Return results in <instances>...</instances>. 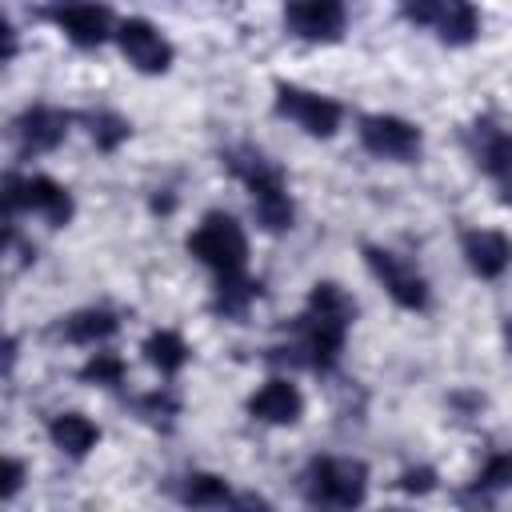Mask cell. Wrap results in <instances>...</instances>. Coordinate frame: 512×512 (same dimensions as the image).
<instances>
[{"label":"cell","mask_w":512,"mask_h":512,"mask_svg":"<svg viewBox=\"0 0 512 512\" xmlns=\"http://www.w3.org/2000/svg\"><path fill=\"white\" fill-rule=\"evenodd\" d=\"M188 248H192V256H196L200 264H208V268L220 272V276H240V268H244V260H248V240H244L240 224H236L232 216H224V212H212V216L192 232Z\"/></svg>","instance_id":"cell-1"},{"label":"cell","mask_w":512,"mask_h":512,"mask_svg":"<svg viewBox=\"0 0 512 512\" xmlns=\"http://www.w3.org/2000/svg\"><path fill=\"white\" fill-rule=\"evenodd\" d=\"M232 168L248 180L260 224H264V228H272V232L288 228V224H292V200H288V192H284L280 172H276L260 152H244V160H232Z\"/></svg>","instance_id":"cell-2"},{"label":"cell","mask_w":512,"mask_h":512,"mask_svg":"<svg viewBox=\"0 0 512 512\" xmlns=\"http://www.w3.org/2000/svg\"><path fill=\"white\" fill-rule=\"evenodd\" d=\"M364 488H368V472L360 460H316L308 468V496L316 504L352 508L364 500Z\"/></svg>","instance_id":"cell-3"},{"label":"cell","mask_w":512,"mask_h":512,"mask_svg":"<svg viewBox=\"0 0 512 512\" xmlns=\"http://www.w3.org/2000/svg\"><path fill=\"white\" fill-rule=\"evenodd\" d=\"M8 208H12V212H16V208H32V212H40L48 224H68V216H72V196H68L56 180H48V176H28V180L8 176Z\"/></svg>","instance_id":"cell-4"},{"label":"cell","mask_w":512,"mask_h":512,"mask_svg":"<svg viewBox=\"0 0 512 512\" xmlns=\"http://www.w3.org/2000/svg\"><path fill=\"white\" fill-rule=\"evenodd\" d=\"M364 256H368V268L376 272V280L388 288V296L400 308H424L428 304V288L412 264H404L400 256H392L384 248H364Z\"/></svg>","instance_id":"cell-5"},{"label":"cell","mask_w":512,"mask_h":512,"mask_svg":"<svg viewBox=\"0 0 512 512\" xmlns=\"http://www.w3.org/2000/svg\"><path fill=\"white\" fill-rule=\"evenodd\" d=\"M360 140L368 152L384 160H412L420 152V132L400 116H368L360 120Z\"/></svg>","instance_id":"cell-6"},{"label":"cell","mask_w":512,"mask_h":512,"mask_svg":"<svg viewBox=\"0 0 512 512\" xmlns=\"http://www.w3.org/2000/svg\"><path fill=\"white\" fill-rule=\"evenodd\" d=\"M276 108L284 116H292L304 132L312 136H332L336 124H340V108L316 92H304V88H292V84H280V96H276Z\"/></svg>","instance_id":"cell-7"},{"label":"cell","mask_w":512,"mask_h":512,"mask_svg":"<svg viewBox=\"0 0 512 512\" xmlns=\"http://www.w3.org/2000/svg\"><path fill=\"white\" fill-rule=\"evenodd\" d=\"M284 20L304 40H336L344 28V8L340 0H288Z\"/></svg>","instance_id":"cell-8"},{"label":"cell","mask_w":512,"mask_h":512,"mask_svg":"<svg viewBox=\"0 0 512 512\" xmlns=\"http://www.w3.org/2000/svg\"><path fill=\"white\" fill-rule=\"evenodd\" d=\"M120 52H124L128 64H136L140 72H164V68L172 64L168 40H164L148 20H124V24H120Z\"/></svg>","instance_id":"cell-9"},{"label":"cell","mask_w":512,"mask_h":512,"mask_svg":"<svg viewBox=\"0 0 512 512\" xmlns=\"http://www.w3.org/2000/svg\"><path fill=\"white\" fill-rule=\"evenodd\" d=\"M348 324H352V320H340V316L320 312V308H312V312L304 316L300 332H304V352H308V364H312V368H332V364H336V356H340V348H344Z\"/></svg>","instance_id":"cell-10"},{"label":"cell","mask_w":512,"mask_h":512,"mask_svg":"<svg viewBox=\"0 0 512 512\" xmlns=\"http://www.w3.org/2000/svg\"><path fill=\"white\" fill-rule=\"evenodd\" d=\"M248 408H252L256 420H268V424H292V420L300 416L304 400H300L296 384H288V380H268V384L252 396Z\"/></svg>","instance_id":"cell-11"},{"label":"cell","mask_w":512,"mask_h":512,"mask_svg":"<svg viewBox=\"0 0 512 512\" xmlns=\"http://www.w3.org/2000/svg\"><path fill=\"white\" fill-rule=\"evenodd\" d=\"M464 256L472 264V272L480 276H500L512 260V244L500 232H468L464 236Z\"/></svg>","instance_id":"cell-12"},{"label":"cell","mask_w":512,"mask_h":512,"mask_svg":"<svg viewBox=\"0 0 512 512\" xmlns=\"http://www.w3.org/2000/svg\"><path fill=\"white\" fill-rule=\"evenodd\" d=\"M428 24H436L444 40L464 44V40L476 36L480 16H476V8H472L468 0H432V8H428Z\"/></svg>","instance_id":"cell-13"},{"label":"cell","mask_w":512,"mask_h":512,"mask_svg":"<svg viewBox=\"0 0 512 512\" xmlns=\"http://www.w3.org/2000/svg\"><path fill=\"white\" fill-rule=\"evenodd\" d=\"M60 28L68 32V40H76L80 48H92L108 36V12L96 8V4H68L56 12Z\"/></svg>","instance_id":"cell-14"},{"label":"cell","mask_w":512,"mask_h":512,"mask_svg":"<svg viewBox=\"0 0 512 512\" xmlns=\"http://www.w3.org/2000/svg\"><path fill=\"white\" fill-rule=\"evenodd\" d=\"M64 132H68V120H64L60 112H52V108H28V112L20 116V140H24V148H32V152L56 148V144L64 140Z\"/></svg>","instance_id":"cell-15"},{"label":"cell","mask_w":512,"mask_h":512,"mask_svg":"<svg viewBox=\"0 0 512 512\" xmlns=\"http://www.w3.org/2000/svg\"><path fill=\"white\" fill-rule=\"evenodd\" d=\"M48 432H52V444H56V448H64L68 456H84V452H88V448L100 440L96 424H92V420H84V416H76V412L56 416Z\"/></svg>","instance_id":"cell-16"},{"label":"cell","mask_w":512,"mask_h":512,"mask_svg":"<svg viewBox=\"0 0 512 512\" xmlns=\"http://www.w3.org/2000/svg\"><path fill=\"white\" fill-rule=\"evenodd\" d=\"M116 332V316L104 312V308H88V312H76L68 324H64V336L76 340V344H96L104 336Z\"/></svg>","instance_id":"cell-17"},{"label":"cell","mask_w":512,"mask_h":512,"mask_svg":"<svg viewBox=\"0 0 512 512\" xmlns=\"http://www.w3.org/2000/svg\"><path fill=\"white\" fill-rule=\"evenodd\" d=\"M144 352H148V360H152L160 372H176V368L188 360V348H184V340H180L176 332H156V336L144 344Z\"/></svg>","instance_id":"cell-18"},{"label":"cell","mask_w":512,"mask_h":512,"mask_svg":"<svg viewBox=\"0 0 512 512\" xmlns=\"http://www.w3.org/2000/svg\"><path fill=\"white\" fill-rule=\"evenodd\" d=\"M184 500L188 504H224L228 500V488L216 476H192L188 488H184Z\"/></svg>","instance_id":"cell-19"},{"label":"cell","mask_w":512,"mask_h":512,"mask_svg":"<svg viewBox=\"0 0 512 512\" xmlns=\"http://www.w3.org/2000/svg\"><path fill=\"white\" fill-rule=\"evenodd\" d=\"M124 376V360L112 356V352H96L88 364H84V380H96V384H120Z\"/></svg>","instance_id":"cell-20"},{"label":"cell","mask_w":512,"mask_h":512,"mask_svg":"<svg viewBox=\"0 0 512 512\" xmlns=\"http://www.w3.org/2000/svg\"><path fill=\"white\" fill-rule=\"evenodd\" d=\"M92 136H96V144H100V148H116V144L128 136V124H124L120 116L100 112V116H92Z\"/></svg>","instance_id":"cell-21"},{"label":"cell","mask_w":512,"mask_h":512,"mask_svg":"<svg viewBox=\"0 0 512 512\" xmlns=\"http://www.w3.org/2000/svg\"><path fill=\"white\" fill-rule=\"evenodd\" d=\"M512 484V456H492L480 472V488H504Z\"/></svg>","instance_id":"cell-22"},{"label":"cell","mask_w":512,"mask_h":512,"mask_svg":"<svg viewBox=\"0 0 512 512\" xmlns=\"http://www.w3.org/2000/svg\"><path fill=\"white\" fill-rule=\"evenodd\" d=\"M20 476H24V468H20L16 460H8V464H4V484H0V496H12V492L20 488Z\"/></svg>","instance_id":"cell-23"},{"label":"cell","mask_w":512,"mask_h":512,"mask_svg":"<svg viewBox=\"0 0 512 512\" xmlns=\"http://www.w3.org/2000/svg\"><path fill=\"white\" fill-rule=\"evenodd\" d=\"M404 488H408V492H428V488H432V472H428V468L404 472Z\"/></svg>","instance_id":"cell-24"},{"label":"cell","mask_w":512,"mask_h":512,"mask_svg":"<svg viewBox=\"0 0 512 512\" xmlns=\"http://www.w3.org/2000/svg\"><path fill=\"white\" fill-rule=\"evenodd\" d=\"M508 340H512V320H508Z\"/></svg>","instance_id":"cell-25"}]
</instances>
